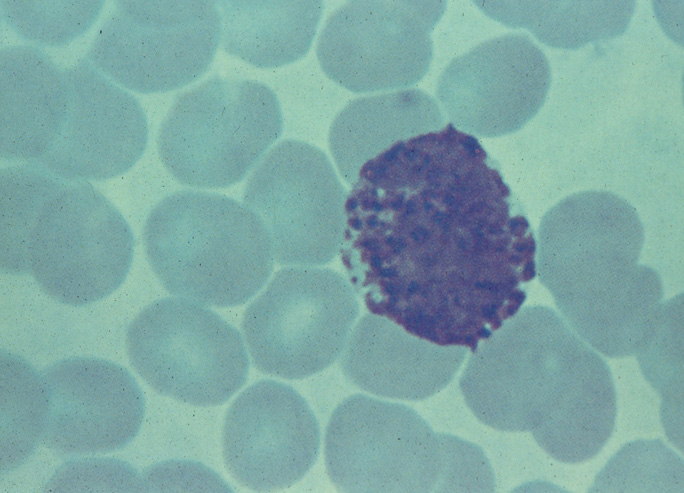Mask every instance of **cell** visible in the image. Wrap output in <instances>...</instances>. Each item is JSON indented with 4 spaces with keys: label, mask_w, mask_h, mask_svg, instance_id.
<instances>
[{
    "label": "cell",
    "mask_w": 684,
    "mask_h": 493,
    "mask_svg": "<svg viewBox=\"0 0 684 493\" xmlns=\"http://www.w3.org/2000/svg\"><path fill=\"white\" fill-rule=\"evenodd\" d=\"M531 225L478 139L452 123L360 168L340 256L370 313L472 352L513 317L536 275Z\"/></svg>",
    "instance_id": "1"
},
{
    "label": "cell",
    "mask_w": 684,
    "mask_h": 493,
    "mask_svg": "<svg viewBox=\"0 0 684 493\" xmlns=\"http://www.w3.org/2000/svg\"><path fill=\"white\" fill-rule=\"evenodd\" d=\"M644 238L635 208L608 191L567 196L539 226L541 283L569 327L611 358L637 354L664 307L659 273L640 262Z\"/></svg>",
    "instance_id": "2"
},
{
    "label": "cell",
    "mask_w": 684,
    "mask_h": 493,
    "mask_svg": "<svg viewBox=\"0 0 684 493\" xmlns=\"http://www.w3.org/2000/svg\"><path fill=\"white\" fill-rule=\"evenodd\" d=\"M325 463L344 492H493L483 451L436 433L413 409L362 394L343 400L325 434Z\"/></svg>",
    "instance_id": "3"
},
{
    "label": "cell",
    "mask_w": 684,
    "mask_h": 493,
    "mask_svg": "<svg viewBox=\"0 0 684 493\" xmlns=\"http://www.w3.org/2000/svg\"><path fill=\"white\" fill-rule=\"evenodd\" d=\"M149 264L163 287L206 307L251 299L273 269L260 220L227 196L183 190L163 198L144 225Z\"/></svg>",
    "instance_id": "4"
},
{
    "label": "cell",
    "mask_w": 684,
    "mask_h": 493,
    "mask_svg": "<svg viewBox=\"0 0 684 493\" xmlns=\"http://www.w3.org/2000/svg\"><path fill=\"white\" fill-rule=\"evenodd\" d=\"M30 209L29 274L46 295L84 306L120 287L132 264L134 237L101 192L38 167Z\"/></svg>",
    "instance_id": "5"
},
{
    "label": "cell",
    "mask_w": 684,
    "mask_h": 493,
    "mask_svg": "<svg viewBox=\"0 0 684 493\" xmlns=\"http://www.w3.org/2000/svg\"><path fill=\"white\" fill-rule=\"evenodd\" d=\"M592 348L546 306H527L473 351L459 386L485 425L532 432L555 410Z\"/></svg>",
    "instance_id": "6"
},
{
    "label": "cell",
    "mask_w": 684,
    "mask_h": 493,
    "mask_svg": "<svg viewBox=\"0 0 684 493\" xmlns=\"http://www.w3.org/2000/svg\"><path fill=\"white\" fill-rule=\"evenodd\" d=\"M282 131L265 84L215 76L176 98L157 137L159 157L180 183L217 189L241 181Z\"/></svg>",
    "instance_id": "7"
},
{
    "label": "cell",
    "mask_w": 684,
    "mask_h": 493,
    "mask_svg": "<svg viewBox=\"0 0 684 493\" xmlns=\"http://www.w3.org/2000/svg\"><path fill=\"white\" fill-rule=\"evenodd\" d=\"M126 350L155 391L194 406L226 402L248 377L240 333L206 306L180 297L142 309L127 329Z\"/></svg>",
    "instance_id": "8"
},
{
    "label": "cell",
    "mask_w": 684,
    "mask_h": 493,
    "mask_svg": "<svg viewBox=\"0 0 684 493\" xmlns=\"http://www.w3.org/2000/svg\"><path fill=\"white\" fill-rule=\"evenodd\" d=\"M220 34L217 1L119 0L93 36L86 59L126 89L166 92L207 70Z\"/></svg>",
    "instance_id": "9"
},
{
    "label": "cell",
    "mask_w": 684,
    "mask_h": 493,
    "mask_svg": "<svg viewBox=\"0 0 684 493\" xmlns=\"http://www.w3.org/2000/svg\"><path fill=\"white\" fill-rule=\"evenodd\" d=\"M358 314L356 292L341 274L294 266L277 272L247 307L242 332L258 370L302 379L340 356Z\"/></svg>",
    "instance_id": "10"
},
{
    "label": "cell",
    "mask_w": 684,
    "mask_h": 493,
    "mask_svg": "<svg viewBox=\"0 0 684 493\" xmlns=\"http://www.w3.org/2000/svg\"><path fill=\"white\" fill-rule=\"evenodd\" d=\"M346 198L323 151L285 140L257 165L243 201L265 228L278 264L314 267L340 251Z\"/></svg>",
    "instance_id": "11"
},
{
    "label": "cell",
    "mask_w": 684,
    "mask_h": 493,
    "mask_svg": "<svg viewBox=\"0 0 684 493\" xmlns=\"http://www.w3.org/2000/svg\"><path fill=\"white\" fill-rule=\"evenodd\" d=\"M445 1H349L326 21L317 43L325 74L355 92L410 87L428 72L431 33Z\"/></svg>",
    "instance_id": "12"
},
{
    "label": "cell",
    "mask_w": 684,
    "mask_h": 493,
    "mask_svg": "<svg viewBox=\"0 0 684 493\" xmlns=\"http://www.w3.org/2000/svg\"><path fill=\"white\" fill-rule=\"evenodd\" d=\"M550 86L544 52L526 34L509 33L454 58L438 79L436 95L456 128L499 137L526 125Z\"/></svg>",
    "instance_id": "13"
},
{
    "label": "cell",
    "mask_w": 684,
    "mask_h": 493,
    "mask_svg": "<svg viewBox=\"0 0 684 493\" xmlns=\"http://www.w3.org/2000/svg\"><path fill=\"white\" fill-rule=\"evenodd\" d=\"M222 445L225 465L241 485L273 491L293 485L311 469L319 452L320 430L296 390L262 380L229 407Z\"/></svg>",
    "instance_id": "14"
},
{
    "label": "cell",
    "mask_w": 684,
    "mask_h": 493,
    "mask_svg": "<svg viewBox=\"0 0 684 493\" xmlns=\"http://www.w3.org/2000/svg\"><path fill=\"white\" fill-rule=\"evenodd\" d=\"M47 411L42 443L63 454H104L128 445L145 412L131 373L93 357L59 360L41 371Z\"/></svg>",
    "instance_id": "15"
},
{
    "label": "cell",
    "mask_w": 684,
    "mask_h": 493,
    "mask_svg": "<svg viewBox=\"0 0 684 493\" xmlns=\"http://www.w3.org/2000/svg\"><path fill=\"white\" fill-rule=\"evenodd\" d=\"M69 106L52 149L37 163L74 181L105 180L128 171L142 156L148 123L138 100L86 58L65 68Z\"/></svg>",
    "instance_id": "16"
},
{
    "label": "cell",
    "mask_w": 684,
    "mask_h": 493,
    "mask_svg": "<svg viewBox=\"0 0 684 493\" xmlns=\"http://www.w3.org/2000/svg\"><path fill=\"white\" fill-rule=\"evenodd\" d=\"M466 355V347L428 342L370 313L352 328L340 366L353 385L371 394L422 400L451 382Z\"/></svg>",
    "instance_id": "17"
},
{
    "label": "cell",
    "mask_w": 684,
    "mask_h": 493,
    "mask_svg": "<svg viewBox=\"0 0 684 493\" xmlns=\"http://www.w3.org/2000/svg\"><path fill=\"white\" fill-rule=\"evenodd\" d=\"M0 157L35 164L57 141L68 112L66 70L35 45L0 51Z\"/></svg>",
    "instance_id": "18"
},
{
    "label": "cell",
    "mask_w": 684,
    "mask_h": 493,
    "mask_svg": "<svg viewBox=\"0 0 684 493\" xmlns=\"http://www.w3.org/2000/svg\"><path fill=\"white\" fill-rule=\"evenodd\" d=\"M437 102L408 89L350 102L334 119L329 146L343 179L352 186L360 168L398 141L444 127Z\"/></svg>",
    "instance_id": "19"
},
{
    "label": "cell",
    "mask_w": 684,
    "mask_h": 493,
    "mask_svg": "<svg viewBox=\"0 0 684 493\" xmlns=\"http://www.w3.org/2000/svg\"><path fill=\"white\" fill-rule=\"evenodd\" d=\"M220 44L257 67H278L303 57L315 36L322 1H217Z\"/></svg>",
    "instance_id": "20"
},
{
    "label": "cell",
    "mask_w": 684,
    "mask_h": 493,
    "mask_svg": "<svg viewBox=\"0 0 684 493\" xmlns=\"http://www.w3.org/2000/svg\"><path fill=\"white\" fill-rule=\"evenodd\" d=\"M617 413L611 370L588 353L553 413L531 433L538 445L563 463L595 457L611 437Z\"/></svg>",
    "instance_id": "21"
},
{
    "label": "cell",
    "mask_w": 684,
    "mask_h": 493,
    "mask_svg": "<svg viewBox=\"0 0 684 493\" xmlns=\"http://www.w3.org/2000/svg\"><path fill=\"white\" fill-rule=\"evenodd\" d=\"M490 18L528 29L540 42L563 49L612 39L628 27L635 1H475Z\"/></svg>",
    "instance_id": "22"
},
{
    "label": "cell",
    "mask_w": 684,
    "mask_h": 493,
    "mask_svg": "<svg viewBox=\"0 0 684 493\" xmlns=\"http://www.w3.org/2000/svg\"><path fill=\"white\" fill-rule=\"evenodd\" d=\"M47 411L44 384L26 360L1 352V470L21 465L42 441Z\"/></svg>",
    "instance_id": "23"
},
{
    "label": "cell",
    "mask_w": 684,
    "mask_h": 493,
    "mask_svg": "<svg viewBox=\"0 0 684 493\" xmlns=\"http://www.w3.org/2000/svg\"><path fill=\"white\" fill-rule=\"evenodd\" d=\"M101 0H1L6 24L35 46L60 47L84 34L98 19Z\"/></svg>",
    "instance_id": "24"
}]
</instances>
